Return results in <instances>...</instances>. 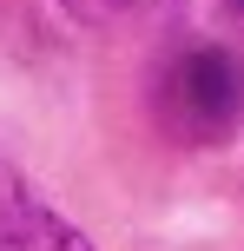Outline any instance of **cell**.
<instances>
[{"mask_svg":"<svg viewBox=\"0 0 244 251\" xmlns=\"http://www.w3.org/2000/svg\"><path fill=\"white\" fill-rule=\"evenodd\" d=\"M0 251H92L73 218H60L13 165H0Z\"/></svg>","mask_w":244,"mask_h":251,"instance_id":"7a4b0ae2","label":"cell"},{"mask_svg":"<svg viewBox=\"0 0 244 251\" xmlns=\"http://www.w3.org/2000/svg\"><path fill=\"white\" fill-rule=\"evenodd\" d=\"M73 20H86V26H126V20H139L152 0H60Z\"/></svg>","mask_w":244,"mask_h":251,"instance_id":"3957f363","label":"cell"},{"mask_svg":"<svg viewBox=\"0 0 244 251\" xmlns=\"http://www.w3.org/2000/svg\"><path fill=\"white\" fill-rule=\"evenodd\" d=\"M158 126L178 146H218L244 119V60L231 47H185L158 73Z\"/></svg>","mask_w":244,"mask_h":251,"instance_id":"6da1fadb","label":"cell"},{"mask_svg":"<svg viewBox=\"0 0 244 251\" xmlns=\"http://www.w3.org/2000/svg\"><path fill=\"white\" fill-rule=\"evenodd\" d=\"M231 7H238V13H244V0H231Z\"/></svg>","mask_w":244,"mask_h":251,"instance_id":"277c9868","label":"cell"}]
</instances>
